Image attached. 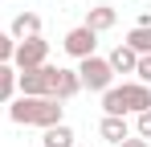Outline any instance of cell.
<instances>
[{
	"instance_id": "obj_14",
	"label": "cell",
	"mask_w": 151,
	"mask_h": 147,
	"mask_svg": "<svg viewBox=\"0 0 151 147\" xmlns=\"http://www.w3.org/2000/svg\"><path fill=\"white\" fill-rule=\"evenodd\" d=\"M17 94V70H12V61H0V102H12Z\"/></svg>"
},
{
	"instance_id": "obj_3",
	"label": "cell",
	"mask_w": 151,
	"mask_h": 147,
	"mask_svg": "<svg viewBox=\"0 0 151 147\" xmlns=\"http://www.w3.org/2000/svg\"><path fill=\"white\" fill-rule=\"evenodd\" d=\"M78 82H82V90L102 94V90H110V86H114V70H110V61H106V57L90 53V57H82V61H78Z\"/></svg>"
},
{
	"instance_id": "obj_18",
	"label": "cell",
	"mask_w": 151,
	"mask_h": 147,
	"mask_svg": "<svg viewBox=\"0 0 151 147\" xmlns=\"http://www.w3.org/2000/svg\"><path fill=\"white\" fill-rule=\"evenodd\" d=\"M119 147H151V143H147V139H139V135H127Z\"/></svg>"
},
{
	"instance_id": "obj_12",
	"label": "cell",
	"mask_w": 151,
	"mask_h": 147,
	"mask_svg": "<svg viewBox=\"0 0 151 147\" xmlns=\"http://www.w3.org/2000/svg\"><path fill=\"white\" fill-rule=\"evenodd\" d=\"M41 147H74V127H70V122L45 127V135H41Z\"/></svg>"
},
{
	"instance_id": "obj_8",
	"label": "cell",
	"mask_w": 151,
	"mask_h": 147,
	"mask_svg": "<svg viewBox=\"0 0 151 147\" xmlns=\"http://www.w3.org/2000/svg\"><path fill=\"white\" fill-rule=\"evenodd\" d=\"M86 29H94V33H110L114 24H119V8H110V4H94L90 12H86Z\"/></svg>"
},
{
	"instance_id": "obj_5",
	"label": "cell",
	"mask_w": 151,
	"mask_h": 147,
	"mask_svg": "<svg viewBox=\"0 0 151 147\" xmlns=\"http://www.w3.org/2000/svg\"><path fill=\"white\" fill-rule=\"evenodd\" d=\"M49 61V41L45 37H25L12 49V70H37Z\"/></svg>"
},
{
	"instance_id": "obj_17",
	"label": "cell",
	"mask_w": 151,
	"mask_h": 147,
	"mask_svg": "<svg viewBox=\"0 0 151 147\" xmlns=\"http://www.w3.org/2000/svg\"><path fill=\"white\" fill-rule=\"evenodd\" d=\"M135 74H139L143 86H151V57H139V61H135Z\"/></svg>"
},
{
	"instance_id": "obj_10",
	"label": "cell",
	"mask_w": 151,
	"mask_h": 147,
	"mask_svg": "<svg viewBox=\"0 0 151 147\" xmlns=\"http://www.w3.org/2000/svg\"><path fill=\"white\" fill-rule=\"evenodd\" d=\"M8 33H12V41L41 37V17H37V12H17V17H12V24H8Z\"/></svg>"
},
{
	"instance_id": "obj_4",
	"label": "cell",
	"mask_w": 151,
	"mask_h": 147,
	"mask_svg": "<svg viewBox=\"0 0 151 147\" xmlns=\"http://www.w3.org/2000/svg\"><path fill=\"white\" fill-rule=\"evenodd\" d=\"M53 74H57V66H37V70H17V90L29 98H49L53 90Z\"/></svg>"
},
{
	"instance_id": "obj_13",
	"label": "cell",
	"mask_w": 151,
	"mask_h": 147,
	"mask_svg": "<svg viewBox=\"0 0 151 147\" xmlns=\"http://www.w3.org/2000/svg\"><path fill=\"white\" fill-rule=\"evenodd\" d=\"M123 45H131L139 57H151V24H147V29H139V24H135V29L127 33V41H123Z\"/></svg>"
},
{
	"instance_id": "obj_9",
	"label": "cell",
	"mask_w": 151,
	"mask_h": 147,
	"mask_svg": "<svg viewBox=\"0 0 151 147\" xmlns=\"http://www.w3.org/2000/svg\"><path fill=\"white\" fill-rule=\"evenodd\" d=\"M98 135H102V139H106L110 147H119L127 135H131V122H127L123 115H102V122H98Z\"/></svg>"
},
{
	"instance_id": "obj_2",
	"label": "cell",
	"mask_w": 151,
	"mask_h": 147,
	"mask_svg": "<svg viewBox=\"0 0 151 147\" xmlns=\"http://www.w3.org/2000/svg\"><path fill=\"white\" fill-rule=\"evenodd\" d=\"M151 106V86L143 82H123V86H110V90H102V110L106 115H139V110H147Z\"/></svg>"
},
{
	"instance_id": "obj_16",
	"label": "cell",
	"mask_w": 151,
	"mask_h": 147,
	"mask_svg": "<svg viewBox=\"0 0 151 147\" xmlns=\"http://www.w3.org/2000/svg\"><path fill=\"white\" fill-rule=\"evenodd\" d=\"M12 49H17L12 33H4V29H0V61H12Z\"/></svg>"
},
{
	"instance_id": "obj_11",
	"label": "cell",
	"mask_w": 151,
	"mask_h": 147,
	"mask_svg": "<svg viewBox=\"0 0 151 147\" xmlns=\"http://www.w3.org/2000/svg\"><path fill=\"white\" fill-rule=\"evenodd\" d=\"M106 61H110V70H114V74H135V61H139V53H135L131 45H114Z\"/></svg>"
},
{
	"instance_id": "obj_7",
	"label": "cell",
	"mask_w": 151,
	"mask_h": 147,
	"mask_svg": "<svg viewBox=\"0 0 151 147\" xmlns=\"http://www.w3.org/2000/svg\"><path fill=\"white\" fill-rule=\"evenodd\" d=\"M82 90V82H78V70H61L57 66V74H53V90L49 98H57V102H70V98Z\"/></svg>"
},
{
	"instance_id": "obj_6",
	"label": "cell",
	"mask_w": 151,
	"mask_h": 147,
	"mask_svg": "<svg viewBox=\"0 0 151 147\" xmlns=\"http://www.w3.org/2000/svg\"><path fill=\"white\" fill-rule=\"evenodd\" d=\"M61 45H65V53H70V57H78V61H82V57L98 53V33H94V29H86V24H78V29H70V33H65V41H61Z\"/></svg>"
},
{
	"instance_id": "obj_1",
	"label": "cell",
	"mask_w": 151,
	"mask_h": 147,
	"mask_svg": "<svg viewBox=\"0 0 151 147\" xmlns=\"http://www.w3.org/2000/svg\"><path fill=\"white\" fill-rule=\"evenodd\" d=\"M61 115H65V106L57 98H29V94H21V98H12V106H8V119L17 122V127H41V131L65 122Z\"/></svg>"
},
{
	"instance_id": "obj_15",
	"label": "cell",
	"mask_w": 151,
	"mask_h": 147,
	"mask_svg": "<svg viewBox=\"0 0 151 147\" xmlns=\"http://www.w3.org/2000/svg\"><path fill=\"white\" fill-rule=\"evenodd\" d=\"M135 135H139V139H147V143H151V106H147V110H139V115H135Z\"/></svg>"
}]
</instances>
